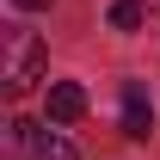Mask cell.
<instances>
[{
    "instance_id": "1",
    "label": "cell",
    "mask_w": 160,
    "mask_h": 160,
    "mask_svg": "<svg viewBox=\"0 0 160 160\" xmlns=\"http://www.w3.org/2000/svg\"><path fill=\"white\" fill-rule=\"evenodd\" d=\"M6 148H12V160H80L74 142L43 123H6Z\"/></svg>"
},
{
    "instance_id": "2",
    "label": "cell",
    "mask_w": 160,
    "mask_h": 160,
    "mask_svg": "<svg viewBox=\"0 0 160 160\" xmlns=\"http://www.w3.org/2000/svg\"><path fill=\"white\" fill-rule=\"evenodd\" d=\"M0 80H6L12 99L43 80V43H37V31H6V74Z\"/></svg>"
},
{
    "instance_id": "3",
    "label": "cell",
    "mask_w": 160,
    "mask_h": 160,
    "mask_svg": "<svg viewBox=\"0 0 160 160\" xmlns=\"http://www.w3.org/2000/svg\"><path fill=\"white\" fill-rule=\"evenodd\" d=\"M154 129V105H148V86L142 80H123V136H148Z\"/></svg>"
},
{
    "instance_id": "4",
    "label": "cell",
    "mask_w": 160,
    "mask_h": 160,
    "mask_svg": "<svg viewBox=\"0 0 160 160\" xmlns=\"http://www.w3.org/2000/svg\"><path fill=\"white\" fill-rule=\"evenodd\" d=\"M80 111H86V86L56 80V86H49V123H74Z\"/></svg>"
},
{
    "instance_id": "5",
    "label": "cell",
    "mask_w": 160,
    "mask_h": 160,
    "mask_svg": "<svg viewBox=\"0 0 160 160\" xmlns=\"http://www.w3.org/2000/svg\"><path fill=\"white\" fill-rule=\"evenodd\" d=\"M142 25V6L136 0H117V6H111V31H136Z\"/></svg>"
},
{
    "instance_id": "6",
    "label": "cell",
    "mask_w": 160,
    "mask_h": 160,
    "mask_svg": "<svg viewBox=\"0 0 160 160\" xmlns=\"http://www.w3.org/2000/svg\"><path fill=\"white\" fill-rule=\"evenodd\" d=\"M12 6H25V12H43V6H49V0H12Z\"/></svg>"
},
{
    "instance_id": "7",
    "label": "cell",
    "mask_w": 160,
    "mask_h": 160,
    "mask_svg": "<svg viewBox=\"0 0 160 160\" xmlns=\"http://www.w3.org/2000/svg\"><path fill=\"white\" fill-rule=\"evenodd\" d=\"M154 6H160V0H154Z\"/></svg>"
}]
</instances>
